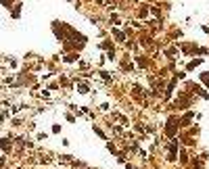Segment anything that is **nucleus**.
Here are the masks:
<instances>
[{
    "instance_id": "nucleus-1",
    "label": "nucleus",
    "mask_w": 209,
    "mask_h": 169,
    "mask_svg": "<svg viewBox=\"0 0 209 169\" xmlns=\"http://www.w3.org/2000/svg\"><path fill=\"white\" fill-rule=\"evenodd\" d=\"M201 63H203V59H195V61H190V63L186 65V71H192L195 67H199Z\"/></svg>"
},
{
    "instance_id": "nucleus-2",
    "label": "nucleus",
    "mask_w": 209,
    "mask_h": 169,
    "mask_svg": "<svg viewBox=\"0 0 209 169\" xmlns=\"http://www.w3.org/2000/svg\"><path fill=\"white\" fill-rule=\"evenodd\" d=\"M92 129H94V132L98 134V138H103V140H107V136H104V132H103V129H100L98 125H92Z\"/></svg>"
},
{
    "instance_id": "nucleus-3",
    "label": "nucleus",
    "mask_w": 209,
    "mask_h": 169,
    "mask_svg": "<svg viewBox=\"0 0 209 169\" xmlns=\"http://www.w3.org/2000/svg\"><path fill=\"white\" fill-rule=\"evenodd\" d=\"M77 90L82 92V94H88V84H80L77 86Z\"/></svg>"
},
{
    "instance_id": "nucleus-4",
    "label": "nucleus",
    "mask_w": 209,
    "mask_h": 169,
    "mask_svg": "<svg viewBox=\"0 0 209 169\" xmlns=\"http://www.w3.org/2000/svg\"><path fill=\"white\" fill-rule=\"evenodd\" d=\"M107 148L111 150L113 155H117V148H115V144H113V142H107Z\"/></svg>"
},
{
    "instance_id": "nucleus-5",
    "label": "nucleus",
    "mask_w": 209,
    "mask_h": 169,
    "mask_svg": "<svg viewBox=\"0 0 209 169\" xmlns=\"http://www.w3.org/2000/svg\"><path fill=\"white\" fill-rule=\"evenodd\" d=\"M201 79L207 84V88H209V73H207V71H205V73H201Z\"/></svg>"
},
{
    "instance_id": "nucleus-6",
    "label": "nucleus",
    "mask_w": 209,
    "mask_h": 169,
    "mask_svg": "<svg viewBox=\"0 0 209 169\" xmlns=\"http://www.w3.org/2000/svg\"><path fill=\"white\" fill-rule=\"evenodd\" d=\"M50 132H52V134H61V125H59V123H55V125H52V129H50Z\"/></svg>"
},
{
    "instance_id": "nucleus-7",
    "label": "nucleus",
    "mask_w": 209,
    "mask_h": 169,
    "mask_svg": "<svg viewBox=\"0 0 209 169\" xmlns=\"http://www.w3.org/2000/svg\"><path fill=\"white\" fill-rule=\"evenodd\" d=\"M201 29L205 31V34H209V25H201Z\"/></svg>"
}]
</instances>
